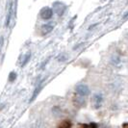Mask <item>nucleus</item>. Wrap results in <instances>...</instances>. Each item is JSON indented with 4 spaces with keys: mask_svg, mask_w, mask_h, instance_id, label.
Segmentation results:
<instances>
[{
    "mask_svg": "<svg viewBox=\"0 0 128 128\" xmlns=\"http://www.w3.org/2000/svg\"><path fill=\"white\" fill-rule=\"evenodd\" d=\"M55 27V24L52 23V22H47V23H44V25L42 26V35H47L50 32L53 31Z\"/></svg>",
    "mask_w": 128,
    "mask_h": 128,
    "instance_id": "obj_5",
    "label": "nucleus"
},
{
    "mask_svg": "<svg viewBox=\"0 0 128 128\" xmlns=\"http://www.w3.org/2000/svg\"><path fill=\"white\" fill-rule=\"evenodd\" d=\"M71 127V123L68 120H64V122H61L59 124V128H70Z\"/></svg>",
    "mask_w": 128,
    "mask_h": 128,
    "instance_id": "obj_7",
    "label": "nucleus"
},
{
    "mask_svg": "<svg viewBox=\"0 0 128 128\" xmlns=\"http://www.w3.org/2000/svg\"><path fill=\"white\" fill-rule=\"evenodd\" d=\"M16 72H12V73L10 74V78H9V80H10L11 82H13L14 80L16 79Z\"/></svg>",
    "mask_w": 128,
    "mask_h": 128,
    "instance_id": "obj_9",
    "label": "nucleus"
},
{
    "mask_svg": "<svg viewBox=\"0 0 128 128\" xmlns=\"http://www.w3.org/2000/svg\"><path fill=\"white\" fill-rule=\"evenodd\" d=\"M53 10H52V8H49V7H44V9H42V11H40V18L44 19V20H49V19L52 18V16H53Z\"/></svg>",
    "mask_w": 128,
    "mask_h": 128,
    "instance_id": "obj_3",
    "label": "nucleus"
},
{
    "mask_svg": "<svg viewBox=\"0 0 128 128\" xmlns=\"http://www.w3.org/2000/svg\"><path fill=\"white\" fill-rule=\"evenodd\" d=\"M120 57H116V56H114V57L112 58V63L114 64H118L120 62Z\"/></svg>",
    "mask_w": 128,
    "mask_h": 128,
    "instance_id": "obj_8",
    "label": "nucleus"
},
{
    "mask_svg": "<svg viewBox=\"0 0 128 128\" xmlns=\"http://www.w3.org/2000/svg\"><path fill=\"white\" fill-rule=\"evenodd\" d=\"M66 9V7L64 6L63 3L56 2V3H54V5H53V9H52V10H53V12L55 11V13L57 14L58 16H62V14L64 13Z\"/></svg>",
    "mask_w": 128,
    "mask_h": 128,
    "instance_id": "obj_4",
    "label": "nucleus"
},
{
    "mask_svg": "<svg viewBox=\"0 0 128 128\" xmlns=\"http://www.w3.org/2000/svg\"><path fill=\"white\" fill-rule=\"evenodd\" d=\"M75 92L79 96L81 97H85V96H88L90 94V90L89 88L88 85L86 84H79L75 87Z\"/></svg>",
    "mask_w": 128,
    "mask_h": 128,
    "instance_id": "obj_1",
    "label": "nucleus"
},
{
    "mask_svg": "<svg viewBox=\"0 0 128 128\" xmlns=\"http://www.w3.org/2000/svg\"><path fill=\"white\" fill-rule=\"evenodd\" d=\"M12 16H13V2H10L9 3V8H8V13H7L6 16V23H5V25L7 27L10 25V22H11V19H12Z\"/></svg>",
    "mask_w": 128,
    "mask_h": 128,
    "instance_id": "obj_6",
    "label": "nucleus"
},
{
    "mask_svg": "<svg viewBox=\"0 0 128 128\" xmlns=\"http://www.w3.org/2000/svg\"><path fill=\"white\" fill-rule=\"evenodd\" d=\"M90 128H97L96 123H90Z\"/></svg>",
    "mask_w": 128,
    "mask_h": 128,
    "instance_id": "obj_10",
    "label": "nucleus"
},
{
    "mask_svg": "<svg viewBox=\"0 0 128 128\" xmlns=\"http://www.w3.org/2000/svg\"><path fill=\"white\" fill-rule=\"evenodd\" d=\"M104 97L101 92H96L92 96V106L94 109H99L103 104Z\"/></svg>",
    "mask_w": 128,
    "mask_h": 128,
    "instance_id": "obj_2",
    "label": "nucleus"
}]
</instances>
